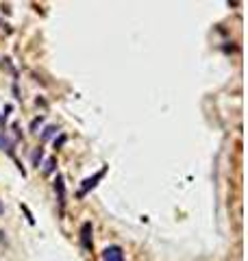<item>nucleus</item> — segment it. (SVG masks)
Wrapping results in <instances>:
<instances>
[{
  "label": "nucleus",
  "instance_id": "nucleus-5",
  "mask_svg": "<svg viewBox=\"0 0 248 261\" xmlns=\"http://www.w3.org/2000/svg\"><path fill=\"white\" fill-rule=\"evenodd\" d=\"M13 146H16V140H11L7 133H0V148L7 150L11 157H13Z\"/></svg>",
  "mask_w": 248,
  "mask_h": 261
},
{
  "label": "nucleus",
  "instance_id": "nucleus-2",
  "mask_svg": "<svg viewBox=\"0 0 248 261\" xmlns=\"http://www.w3.org/2000/svg\"><path fill=\"white\" fill-rule=\"evenodd\" d=\"M103 261H124V252L120 246H107L103 250Z\"/></svg>",
  "mask_w": 248,
  "mask_h": 261
},
{
  "label": "nucleus",
  "instance_id": "nucleus-8",
  "mask_svg": "<svg viewBox=\"0 0 248 261\" xmlns=\"http://www.w3.org/2000/svg\"><path fill=\"white\" fill-rule=\"evenodd\" d=\"M55 130H57L55 126H48L46 130H44V135H42V137H44V140H48V137H50V135H53V133H55Z\"/></svg>",
  "mask_w": 248,
  "mask_h": 261
},
{
  "label": "nucleus",
  "instance_id": "nucleus-7",
  "mask_svg": "<svg viewBox=\"0 0 248 261\" xmlns=\"http://www.w3.org/2000/svg\"><path fill=\"white\" fill-rule=\"evenodd\" d=\"M42 155H44V148H35V152H33V165H37V168H39Z\"/></svg>",
  "mask_w": 248,
  "mask_h": 261
},
{
  "label": "nucleus",
  "instance_id": "nucleus-6",
  "mask_svg": "<svg viewBox=\"0 0 248 261\" xmlns=\"http://www.w3.org/2000/svg\"><path fill=\"white\" fill-rule=\"evenodd\" d=\"M55 165H57V159L50 157L48 161H46V168H44V174H53L55 172Z\"/></svg>",
  "mask_w": 248,
  "mask_h": 261
},
{
  "label": "nucleus",
  "instance_id": "nucleus-4",
  "mask_svg": "<svg viewBox=\"0 0 248 261\" xmlns=\"http://www.w3.org/2000/svg\"><path fill=\"white\" fill-rule=\"evenodd\" d=\"M81 246L85 250H92V222H83V227H81Z\"/></svg>",
  "mask_w": 248,
  "mask_h": 261
},
{
  "label": "nucleus",
  "instance_id": "nucleus-9",
  "mask_svg": "<svg viewBox=\"0 0 248 261\" xmlns=\"http://www.w3.org/2000/svg\"><path fill=\"white\" fill-rule=\"evenodd\" d=\"M63 142H65V135H61V137H59V140H55V146H57V148H59V146H61V144H63Z\"/></svg>",
  "mask_w": 248,
  "mask_h": 261
},
{
  "label": "nucleus",
  "instance_id": "nucleus-1",
  "mask_svg": "<svg viewBox=\"0 0 248 261\" xmlns=\"http://www.w3.org/2000/svg\"><path fill=\"white\" fill-rule=\"evenodd\" d=\"M105 174H107V165H105V168L103 170H98L96 174H94V177H90V179H85L83 181V185H81V190H78V198H85V196H87V192H90V190H94V187H96L98 185V181L100 179H103L105 177Z\"/></svg>",
  "mask_w": 248,
  "mask_h": 261
},
{
  "label": "nucleus",
  "instance_id": "nucleus-10",
  "mask_svg": "<svg viewBox=\"0 0 248 261\" xmlns=\"http://www.w3.org/2000/svg\"><path fill=\"white\" fill-rule=\"evenodd\" d=\"M0 213H3V202H0Z\"/></svg>",
  "mask_w": 248,
  "mask_h": 261
},
{
  "label": "nucleus",
  "instance_id": "nucleus-3",
  "mask_svg": "<svg viewBox=\"0 0 248 261\" xmlns=\"http://www.w3.org/2000/svg\"><path fill=\"white\" fill-rule=\"evenodd\" d=\"M55 192H57V200H59V207H61V211H63V207H65V183H63V177H61V174H57V179H55Z\"/></svg>",
  "mask_w": 248,
  "mask_h": 261
}]
</instances>
